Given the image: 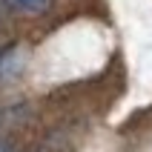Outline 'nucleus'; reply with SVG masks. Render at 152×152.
Segmentation results:
<instances>
[{"label":"nucleus","mask_w":152,"mask_h":152,"mask_svg":"<svg viewBox=\"0 0 152 152\" xmlns=\"http://www.w3.org/2000/svg\"><path fill=\"white\" fill-rule=\"evenodd\" d=\"M12 6L17 12H26V15H37V12H43L49 6V0H12Z\"/></svg>","instance_id":"nucleus-1"},{"label":"nucleus","mask_w":152,"mask_h":152,"mask_svg":"<svg viewBox=\"0 0 152 152\" xmlns=\"http://www.w3.org/2000/svg\"><path fill=\"white\" fill-rule=\"evenodd\" d=\"M0 152H12V149H9V146L3 144V141H0Z\"/></svg>","instance_id":"nucleus-2"}]
</instances>
